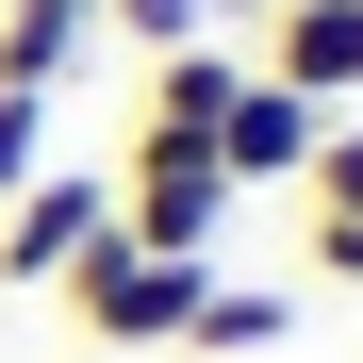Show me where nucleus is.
<instances>
[{
  "label": "nucleus",
  "instance_id": "f257e3e1",
  "mask_svg": "<svg viewBox=\"0 0 363 363\" xmlns=\"http://www.w3.org/2000/svg\"><path fill=\"white\" fill-rule=\"evenodd\" d=\"M199 281H215V264H165V248H133V231H99L50 297L83 314V347H99V363H133V347H182V330H199Z\"/></svg>",
  "mask_w": 363,
  "mask_h": 363
},
{
  "label": "nucleus",
  "instance_id": "f03ea898",
  "mask_svg": "<svg viewBox=\"0 0 363 363\" xmlns=\"http://www.w3.org/2000/svg\"><path fill=\"white\" fill-rule=\"evenodd\" d=\"M116 231L165 248V264H215V231H231V165L182 149V133H133V149H116Z\"/></svg>",
  "mask_w": 363,
  "mask_h": 363
},
{
  "label": "nucleus",
  "instance_id": "7ed1b4c3",
  "mask_svg": "<svg viewBox=\"0 0 363 363\" xmlns=\"http://www.w3.org/2000/svg\"><path fill=\"white\" fill-rule=\"evenodd\" d=\"M99 231H116V182H99V165H33L17 199H0V281H17V297H50V281L99 248Z\"/></svg>",
  "mask_w": 363,
  "mask_h": 363
},
{
  "label": "nucleus",
  "instance_id": "20e7f679",
  "mask_svg": "<svg viewBox=\"0 0 363 363\" xmlns=\"http://www.w3.org/2000/svg\"><path fill=\"white\" fill-rule=\"evenodd\" d=\"M314 133H330V99H297V83H231V116H215V165H231V199H264V182H297L314 165Z\"/></svg>",
  "mask_w": 363,
  "mask_h": 363
},
{
  "label": "nucleus",
  "instance_id": "39448f33",
  "mask_svg": "<svg viewBox=\"0 0 363 363\" xmlns=\"http://www.w3.org/2000/svg\"><path fill=\"white\" fill-rule=\"evenodd\" d=\"M264 83H297V99H363V0H281V33L248 50Z\"/></svg>",
  "mask_w": 363,
  "mask_h": 363
},
{
  "label": "nucleus",
  "instance_id": "423d86ee",
  "mask_svg": "<svg viewBox=\"0 0 363 363\" xmlns=\"http://www.w3.org/2000/svg\"><path fill=\"white\" fill-rule=\"evenodd\" d=\"M231 83H248V50H149V116L133 133H182V149H215V116H231Z\"/></svg>",
  "mask_w": 363,
  "mask_h": 363
},
{
  "label": "nucleus",
  "instance_id": "0eeeda50",
  "mask_svg": "<svg viewBox=\"0 0 363 363\" xmlns=\"http://www.w3.org/2000/svg\"><path fill=\"white\" fill-rule=\"evenodd\" d=\"M83 33H99V0H0V83L17 99H67Z\"/></svg>",
  "mask_w": 363,
  "mask_h": 363
},
{
  "label": "nucleus",
  "instance_id": "6e6552de",
  "mask_svg": "<svg viewBox=\"0 0 363 363\" xmlns=\"http://www.w3.org/2000/svg\"><path fill=\"white\" fill-rule=\"evenodd\" d=\"M281 330H297V297H264V281H199V330H182V347L248 363V347H281Z\"/></svg>",
  "mask_w": 363,
  "mask_h": 363
},
{
  "label": "nucleus",
  "instance_id": "1a4fd4ad",
  "mask_svg": "<svg viewBox=\"0 0 363 363\" xmlns=\"http://www.w3.org/2000/svg\"><path fill=\"white\" fill-rule=\"evenodd\" d=\"M297 199H314V215H363V116H330V133H314V165H297Z\"/></svg>",
  "mask_w": 363,
  "mask_h": 363
},
{
  "label": "nucleus",
  "instance_id": "9d476101",
  "mask_svg": "<svg viewBox=\"0 0 363 363\" xmlns=\"http://www.w3.org/2000/svg\"><path fill=\"white\" fill-rule=\"evenodd\" d=\"M33 165H50V99H17V83H0V199H17Z\"/></svg>",
  "mask_w": 363,
  "mask_h": 363
},
{
  "label": "nucleus",
  "instance_id": "9b49d317",
  "mask_svg": "<svg viewBox=\"0 0 363 363\" xmlns=\"http://www.w3.org/2000/svg\"><path fill=\"white\" fill-rule=\"evenodd\" d=\"M99 17L133 33V50H199V0H99Z\"/></svg>",
  "mask_w": 363,
  "mask_h": 363
},
{
  "label": "nucleus",
  "instance_id": "f8f14e48",
  "mask_svg": "<svg viewBox=\"0 0 363 363\" xmlns=\"http://www.w3.org/2000/svg\"><path fill=\"white\" fill-rule=\"evenodd\" d=\"M314 281H363V215H314Z\"/></svg>",
  "mask_w": 363,
  "mask_h": 363
}]
</instances>
